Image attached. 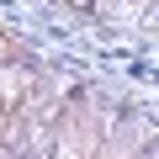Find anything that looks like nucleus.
<instances>
[{"label":"nucleus","instance_id":"nucleus-1","mask_svg":"<svg viewBox=\"0 0 159 159\" xmlns=\"http://www.w3.org/2000/svg\"><path fill=\"white\" fill-rule=\"evenodd\" d=\"M154 138H159V127H154L148 117H138V111H122V117L111 122V133L101 138L96 159H138V154H143Z\"/></svg>","mask_w":159,"mask_h":159},{"label":"nucleus","instance_id":"nucleus-2","mask_svg":"<svg viewBox=\"0 0 159 159\" xmlns=\"http://www.w3.org/2000/svg\"><path fill=\"white\" fill-rule=\"evenodd\" d=\"M138 159H159V138H154V143H148V148H143Z\"/></svg>","mask_w":159,"mask_h":159}]
</instances>
